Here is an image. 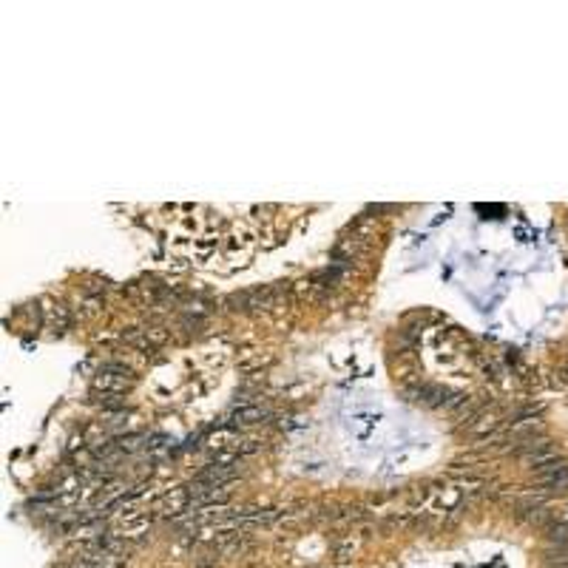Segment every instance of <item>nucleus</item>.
Returning <instances> with one entry per match:
<instances>
[{
  "instance_id": "nucleus-1",
  "label": "nucleus",
  "mask_w": 568,
  "mask_h": 568,
  "mask_svg": "<svg viewBox=\"0 0 568 568\" xmlns=\"http://www.w3.org/2000/svg\"><path fill=\"white\" fill-rule=\"evenodd\" d=\"M131 384H134V372L119 364L103 367L100 375L94 378V389H103V392H125Z\"/></svg>"
},
{
  "instance_id": "nucleus-2",
  "label": "nucleus",
  "mask_w": 568,
  "mask_h": 568,
  "mask_svg": "<svg viewBox=\"0 0 568 568\" xmlns=\"http://www.w3.org/2000/svg\"><path fill=\"white\" fill-rule=\"evenodd\" d=\"M276 301V287H256V290H245L228 298V304H233V310H258V307H273Z\"/></svg>"
},
{
  "instance_id": "nucleus-3",
  "label": "nucleus",
  "mask_w": 568,
  "mask_h": 568,
  "mask_svg": "<svg viewBox=\"0 0 568 568\" xmlns=\"http://www.w3.org/2000/svg\"><path fill=\"white\" fill-rule=\"evenodd\" d=\"M268 415H270V412H268L265 407H245V409H239V412L233 415V423H236V426H250V423H261Z\"/></svg>"
}]
</instances>
